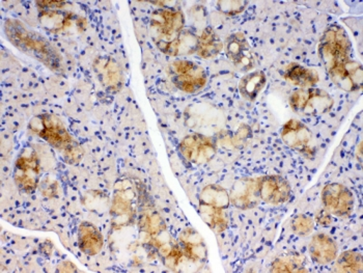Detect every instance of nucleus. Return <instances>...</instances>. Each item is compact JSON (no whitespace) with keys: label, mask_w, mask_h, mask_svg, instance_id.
<instances>
[{"label":"nucleus","mask_w":363,"mask_h":273,"mask_svg":"<svg viewBox=\"0 0 363 273\" xmlns=\"http://www.w3.org/2000/svg\"><path fill=\"white\" fill-rule=\"evenodd\" d=\"M320 57L336 86L353 91L362 84V66L351 57V42L340 26L327 29L320 43Z\"/></svg>","instance_id":"f257e3e1"},{"label":"nucleus","mask_w":363,"mask_h":273,"mask_svg":"<svg viewBox=\"0 0 363 273\" xmlns=\"http://www.w3.org/2000/svg\"><path fill=\"white\" fill-rule=\"evenodd\" d=\"M6 37L16 48L35 58L55 73L62 72V60L49 41L30 30L18 20L9 19L4 24Z\"/></svg>","instance_id":"f03ea898"},{"label":"nucleus","mask_w":363,"mask_h":273,"mask_svg":"<svg viewBox=\"0 0 363 273\" xmlns=\"http://www.w3.org/2000/svg\"><path fill=\"white\" fill-rule=\"evenodd\" d=\"M185 19L180 11L162 9L156 11L151 18L152 35L155 43L162 52L172 55L174 45L184 30Z\"/></svg>","instance_id":"7ed1b4c3"},{"label":"nucleus","mask_w":363,"mask_h":273,"mask_svg":"<svg viewBox=\"0 0 363 273\" xmlns=\"http://www.w3.org/2000/svg\"><path fill=\"white\" fill-rule=\"evenodd\" d=\"M293 111L302 116H318L330 111L333 98L323 89L315 87L299 89L294 91L290 99Z\"/></svg>","instance_id":"20e7f679"},{"label":"nucleus","mask_w":363,"mask_h":273,"mask_svg":"<svg viewBox=\"0 0 363 273\" xmlns=\"http://www.w3.org/2000/svg\"><path fill=\"white\" fill-rule=\"evenodd\" d=\"M30 129L40 138L46 140L56 149L62 150L64 154L70 151L74 145L71 135L67 131L60 118L52 115L35 116L30 121Z\"/></svg>","instance_id":"39448f33"},{"label":"nucleus","mask_w":363,"mask_h":273,"mask_svg":"<svg viewBox=\"0 0 363 273\" xmlns=\"http://www.w3.org/2000/svg\"><path fill=\"white\" fill-rule=\"evenodd\" d=\"M170 76L178 89L186 93H196L207 84V73L196 62L177 60L170 65Z\"/></svg>","instance_id":"423d86ee"},{"label":"nucleus","mask_w":363,"mask_h":273,"mask_svg":"<svg viewBox=\"0 0 363 273\" xmlns=\"http://www.w3.org/2000/svg\"><path fill=\"white\" fill-rule=\"evenodd\" d=\"M40 10V23L43 28L52 33L68 28L75 15L69 10L65 1H38Z\"/></svg>","instance_id":"0eeeda50"},{"label":"nucleus","mask_w":363,"mask_h":273,"mask_svg":"<svg viewBox=\"0 0 363 273\" xmlns=\"http://www.w3.org/2000/svg\"><path fill=\"white\" fill-rule=\"evenodd\" d=\"M180 152L188 162L201 165L209 162L214 157L216 147L209 138L201 134H192L182 140Z\"/></svg>","instance_id":"6e6552de"},{"label":"nucleus","mask_w":363,"mask_h":273,"mask_svg":"<svg viewBox=\"0 0 363 273\" xmlns=\"http://www.w3.org/2000/svg\"><path fill=\"white\" fill-rule=\"evenodd\" d=\"M135 205V194L131 187L118 188L114 191L111 211L113 227L122 228L133 223Z\"/></svg>","instance_id":"1a4fd4ad"},{"label":"nucleus","mask_w":363,"mask_h":273,"mask_svg":"<svg viewBox=\"0 0 363 273\" xmlns=\"http://www.w3.org/2000/svg\"><path fill=\"white\" fill-rule=\"evenodd\" d=\"M322 201L327 211L333 216L346 217L353 211V196L342 185L336 183L327 185L322 191Z\"/></svg>","instance_id":"9d476101"},{"label":"nucleus","mask_w":363,"mask_h":273,"mask_svg":"<svg viewBox=\"0 0 363 273\" xmlns=\"http://www.w3.org/2000/svg\"><path fill=\"white\" fill-rule=\"evenodd\" d=\"M226 55L239 70L250 71L255 65L253 53L247 40L242 33H233L225 44Z\"/></svg>","instance_id":"9b49d317"},{"label":"nucleus","mask_w":363,"mask_h":273,"mask_svg":"<svg viewBox=\"0 0 363 273\" xmlns=\"http://www.w3.org/2000/svg\"><path fill=\"white\" fill-rule=\"evenodd\" d=\"M311 138L313 135L308 127L297 120L289 121L281 130V138L284 144L306 155L313 153L311 147Z\"/></svg>","instance_id":"f8f14e48"},{"label":"nucleus","mask_w":363,"mask_h":273,"mask_svg":"<svg viewBox=\"0 0 363 273\" xmlns=\"http://www.w3.org/2000/svg\"><path fill=\"white\" fill-rule=\"evenodd\" d=\"M230 200L240 209H250L259 204V179H239L233 185Z\"/></svg>","instance_id":"ddd939ff"},{"label":"nucleus","mask_w":363,"mask_h":273,"mask_svg":"<svg viewBox=\"0 0 363 273\" xmlns=\"http://www.w3.org/2000/svg\"><path fill=\"white\" fill-rule=\"evenodd\" d=\"M259 198L271 205L286 203L291 196V186L279 176L263 177L259 179Z\"/></svg>","instance_id":"4468645a"},{"label":"nucleus","mask_w":363,"mask_h":273,"mask_svg":"<svg viewBox=\"0 0 363 273\" xmlns=\"http://www.w3.org/2000/svg\"><path fill=\"white\" fill-rule=\"evenodd\" d=\"M180 246L183 254L191 261L203 262L207 259L208 250L205 241L192 228H188L181 233Z\"/></svg>","instance_id":"2eb2a0df"},{"label":"nucleus","mask_w":363,"mask_h":273,"mask_svg":"<svg viewBox=\"0 0 363 273\" xmlns=\"http://www.w3.org/2000/svg\"><path fill=\"white\" fill-rule=\"evenodd\" d=\"M80 250L87 256H95L103 247V236L95 225L82 223L78 230Z\"/></svg>","instance_id":"dca6fc26"},{"label":"nucleus","mask_w":363,"mask_h":273,"mask_svg":"<svg viewBox=\"0 0 363 273\" xmlns=\"http://www.w3.org/2000/svg\"><path fill=\"white\" fill-rule=\"evenodd\" d=\"M337 248L330 237L319 234L313 237L311 243V256L319 264H328L335 261Z\"/></svg>","instance_id":"f3484780"},{"label":"nucleus","mask_w":363,"mask_h":273,"mask_svg":"<svg viewBox=\"0 0 363 273\" xmlns=\"http://www.w3.org/2000/svg\"><path fill=\"white\" fill-rule=\"evenodd\" d=\"M140 216V230L145 233V237H154L167 230V225L161 216L149 205L141 201Z\"/></svg>","instance_id":"a211bd4d"},{"label":"nucleus","mask_w":363,"mask_h":273,"mask_svg":"<svg viewBox=\"0 0 363 273\" xmlns=\"http://www.w3.org/2000/svg\"><path fill=\"white\" fill-rule=\"evenodd\" d=\"M95 66L96 72L98 73L101 82L104 84L106 89H113V91L120 89L123 79L122 71L116 62L109 58H104V60H99Z\"/></svg>","instance_id":"6ab92c4d"},{"label":"nucleus","mask_w":363,"mask_h":273,"mask_svg":"<svg viewBox=\"0 0 363 273\" xmlns=\"http://www.w3.org/2000/svg\"><path fill=\"white\" fill-rule=\"evenodd\" d=\"M223 47V42L218 35L212 28H208L199 37L196 53L201 57L210 58L218 55Z\"/></svg>","instance_id":"aec40b11"},{"label":"nucleus","mask_w":363,"mask_h":273,"mask_svg":"<svg viewBox=\"0 0 363 273\" xmlns=\"http://www.w3.org/2000/svg\"><path fill=\"white\" fill-rule=\"evenodd\" d=\"M284 77L295 86L301 87L303 89L315 87L319 82V76L317 72L296 64L291 65L286 69Z\"/></svg>","instance_id":"412c9836"},{"label":"nucleus","mask_w":363,"mask_h":273,"mask_svg":"<svg viewBox=\"0 0 363 273\" xmlns=\"http://www.w3.org/2000/svg\"><path fill=\"white\" fill-rule=\"evenodd\" d=\"M266 75L262 71L248 73L239 82L240 94L248 100H255L266 84Z\"/></svg>","instance_id":"4be33fe9"},{"label":"nucleus","mask_w":363,"mask_h":273,"mask_svg":"<svg viewBox=\"0 0 363 273\" xmlns=\"http://www.w3.org/2000/svg\"><path fill=\"white\" fill-rule=\"evenodd\" d=\"M199 203L201 205L210 206L218 209H226L230 203V194L223 187L209 185L201 191Z\"/></svg>","instance_id":"5701e85b"},{"label":"nucleus","mask_w":363,"mask_h":273,"mask_svg":"<svg viewBox=\"0 0 363 273\" xmlns=\"http://www.w3.org/2000/svg\"><path fill=\"white\" fill-rule=\"evenodd\" d=\"M199 213L206 223L216 233L223 232L228 228V217L224 209L199 205Z\"/></svg>","instance_id":"b1692460"},{"label":"nucleus","mask_w":363,"mask_h":273,"mask_svg":"<svg viewBox=\"0 0 363 273\" xmlns=\"http://www.w3.org/2000/svg\"><path fill=\"white\" fill-rule=\"evenodd\" d=\"M362 268V258L358 252H344L336 262V270L340 272H359Z\"/></svg>","instance_id":"393cba45"},{"label":"nucleus","mask_w":363,"mask_h":273,"mask_svg":"<svg viewBox=\"0 0 363 273\" xmlns=\"http://www.w3.org/2000/svg\"><path fill=\"white\" fill-rule=\"evenodd\" d=\"M15 169L33 171L41 173V165L37 153L30 147H26L16 160Z\"/></svg>","instance_id":"a878e982"},{"label":"nucleus","mask_w":363,"mask_h":273,"mask_svg":"<svg viewBox=\"0 0 363 273\" xmlns=\"http://www.w3.org/2000/svg\"><path fill=\"white\" fill-rule=\"evenodd\" d=\"M39 174L40 173H37V172L15 169L16 184L24 191H33L39 183Z\"/></svg>","instance_id":"bb28decb"},{"label":"nucleus","mask_w":363,"mask_h":273,"mask_svg":"<svg viewBox=\"0 0 363 273\" xmlns=\"http://www.w3.org/2000/svg\"><path fill=\"white\" fill-rule=\"evenodd\" d=\"M272 272H306L302 268L299 260L294 258H284L277 260L272 265Z\"/></svg>","instance_id":"cd10ccee"},{"label":"nucleus","mask_w":363,"mask_h":273,"mask_svg":"<svg viewBox=\"0 0 363 273\" xmlns=\"http://www.w3.org/2000/svg\"><path fill=\"white\" fill-rule=\"evenodd\" d=\"M294 232L298 235H308L313 230V223L309 217L299 216L294 219L292 223Z\"/></svg>","instance_id":"c85d7f7f"},{"label":"nucleus","mask_w":363,"mask_h":273,"mask_svg":"<svg viewBox=\"0 0 363 273\" xmlns=\"http://www.w3.org/2000/svg\"><path fill=\"white\" fill-rule=\"evenodd\" d=\"M246 2L243 1H219L218 8L221 12L228 15H236L241 13L245 8Z\"/></svg>","instance_id":"c756f323"},{"label":"nucleus","mask_w":363,"mask_h":273,"mask_svg":"<svg viewBox=\"0 0 363 273\" xmlns=\"http://www.w3.org/2000/svg\"><path fill=\"white\" fill-rule=\"evenodd\" d=\"M317 221L320 225H329L331 223V214L329 213L326 209L321 210V211L318 213Z\"/></svg>","instance_id":"7c9ffc66"}]
</instances>
